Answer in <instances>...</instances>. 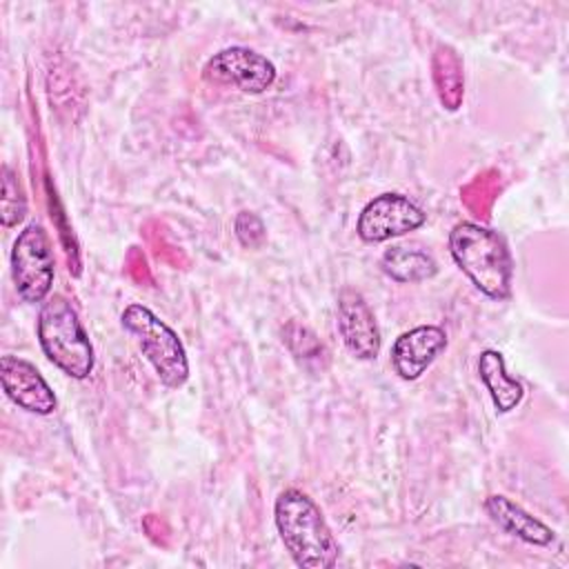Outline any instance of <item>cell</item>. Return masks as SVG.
Wrapping results in <instances>:
<instances>
[{
  "label": "cell",
  "instance_id": "obj_4",
  "mask_svg": "<svg viewBox=\"0 0 569 569\" xmlns=\"http://www.w3.org/2000/svg\"><path fill=\"white\" fill-rule=\"evenodd\" d=\"M122 327L138 338L144 358L169 389H180L189 378V360L178 333L149 307L131 302L120 316Z\"/></svg>",
  "mask_w": 569,
  "mask_h": 569
},
{
  "label": "cell",
  "instance_id": "obj_8",
  "mask_svg": "<svg viewBox=\"0 0 569 569\" xmlns=\"http://www.w3.org/2000/svg\"><path fill=\"white\" fill-rule=\"evenodd\" d=\"M338 331L345 347L358 360H373L380 351V329L369 302L356 289H342L338 296Z\"/></svg>",
  "mask_w": 569,
  "mask_h": 569
},
{
  "label": "cell",
  "instance_id": "obj_13",
  "mask_svg": "<svg viewBox=\"0 0 569 569\" xmlns=\"http://www.w3.org/2000/svg\"><path fill=\"white\" fill-rule=\"evenodd\" d=\"M382 271L396 282H422L438 273V262L431 253L413 247L393 244L380 258Z\"/></svg>",
  "mask_w": 569,
  "mask_h": 569
},
{
  "label": "cell",
  "instance_id": "obj_16",
  "mask_svg": "<svg viewBox=\"0 0 569 569\" xmlns=\"http://www.w3.org/2000/svg\"><path fill=\"white\" fill-rule=\"evenodd\" d=\"M236 236H238V240L244 244V247H249V249H256V247H260L262 242H264V238H267V231H264V224H262V220L256 216V213H251V211H240L238 216H236Z\"/></svg>",
  "mask_w": 569,
  "mask_h": 569
},
{
  "label": "cell",
  "instance_id": "obj_7",
  "mask_svg": "<svg viewBox=\"0 0 569 569\" xmlns=\"http://www.w3.org/2000/svg\"><path fill=\"white\" fill-rule=\"evenodd\" d=\"M425 211L402 193H380L365 204L356 231L365 242H385L425 224Z\"/></svg>",
  "mask_w": 569,
  "mask_h": 569
},
{
  "label": "cell",
  "instance_id": "obj_3",
  "mask_svg": "<svg viewBox=\"0 0 569 569\" xmlns=\"http://www.w3.org/2000/svg\"><path fill=\"white\" fill-rule=\"evenodd\" d=\"M38 342L44 356L67 376L84 380L93 371V345L78 311L64 296L56 293L42 302L38 313Z\"/></svg>",
  "mask_w": 569,
  "mask_h": 569
},
{
  "label": "cell",
  "instance_id": "obj_6",
  "mask_svg": "<svg viewBox=\"0 0 569 569\" xmlns=\"http://www.w3.org/2000/svg\"><path fill=\"white\" fill-rule=\"evenodd\" d=\"M202 78L207 82L236 87L242 93L256 96L273 84L276 64L249 47H227L204 62Z\"/></svg>",
  "mask_w": 569,
  "mask_h": 569
},
{
  "label": "cell",
  "instance_id": "obj_2",
  "mask_svg": "<svg viewBox=\"0 0 569 569\" xmlns=\"http://www.w3.org/2000/svg\"><path fill=\"white\" fill-rule=\"evenodd\" d=\"M449 253L485 296L493 300L509 298L513 260L500 233L478 222H458L449 231Z\"/></svg>",
  "mask_w": 569,
  "mask_h": 569
},
{
  "label": "cell",
  "instance_id": "obj_1",
  "mask_svg": "<svg viewBox=\"0 0 569 569\" xmlns=\"http://www.w3.org/2000/svg\"><path fill=\"white\" fill-rule=\"evenodd\" d=\"M280 540L293 562L302 569H329L340 556L320 507L300 489H284L273 505Z\"/></svg>",
  "mask_w": 569,
  "mask_h": 569
},
{
  "label": "cell",
  "instance_id": "obj_14",
  "mask_svg": "<svg viewBox=\"0 0 569 569\" xmlns=\"http://www.w3.org/2000/svg\"><path fill=\"white\" fill-rule=\"evenodd\" d=\"M431 69H433V84H436L440 104L447 111H456L462 104V96H465L462 60L449 44H438L431 58Z\"/></svg>",
  "mask_w": 569,
  "mask_h": 569
},
{
  "label": "cell",
  "instance_id": "obj_9",
  "mask_svg": "<svg viewBox=\"0 0 569 569\" xmlns=\"http://www.w3.org/2000/svg\"><path fill=\"white\" fill-rule=\"evenodd\" d=\"M0 380L4 393L24 411L49 416L56 411V393L42 373L24 358L2 356L0 358Z\"/></svg>",
  "mask_w": 569,
  "mask_h": 569
},
{
  "label": "cell",
  "instance_id": "obj_10",
  "mask_svg": "<svg viewBox=\"0 0 569 569\" xmlns=\"http://www.w3.org/2000/svg\"><path fill=\"white\" fill-rule=\"evenodd\" d=\"M447 333L438 325H420L400 333L391 347V365L402 380L420 378L445 351Z\"/></svg>",
  "mask_w": 569,
  "mask_h": 569
},
{
  "label": "cell",
  "instance_id": "obj_12",
  "mask_svg": "<svg viewBox=\"0 0 569 569\" xmlns=\"http://www.w3.org/2000/svg\"><path fill=\"white\" fill-rule=\"evenodd\" d=\"M478 373L491 396L496 411L509 413L511 409H516L520 405L525 389H522L520 380H516L513 376L507 373L505 358L500 351L485 349L478 358Z\"/></svg>",
  "mask_w": 569,
  "mask_h": 569
},
{
  "label": "cell",
  "instance_id": "obj_15",
  "mask_svg": "<svg viewBox=\"0 0 569 569\" xmlns=\"http://www.w3.org/2000/svg\"><path fill=\"white\" fill-rule=\"evenodd\" d=\"M27 216V198L16 171L4 164L2 167V227H13Z\"/></svg>",
  "mask_w": 569,
  "mask_h": 569
},
{
  "label": "cell",
  "instance_id": "obj_11",
  "mask_svg": "<svg viewBox=\"0 0 569 569\" xmlns=\"http://www.w3.org/2000/svg\"><path fill=\"white\" fill-rule=\"evenodd\" d=\"M485 509L500 529H505L507 533H511L529 545L547 547L553 542V531L542 520H538L536 516H531L529 511H525L520 505H516L513 500H509L502 493L487 496Z\"/></svg>",
  "mask_w": 569,
  "mask_h": 569
},
{
  "label": "cell",
  "instance_id": "obj_5",
  "mask_svg": "<svg viewBox=\"0 0 569 569\" xmlns=\"http://www.w3.org/2000/svg\"><path fill=\"white\" fill-rule=\"evenodd\" d=\"M11 276L24 302H44L49 298L56 258L49 233L40 222H31L18 233L11 249Z\"/></svg>",
  "mask_w": 569,
  "mask_h": 569
}]
</instances>
